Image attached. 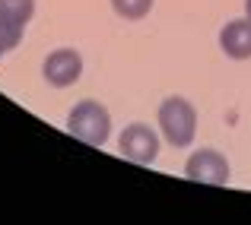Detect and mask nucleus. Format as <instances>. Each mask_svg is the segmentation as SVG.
<instances>
[{
	"label": "nucleus",
	"mask_w": 251,
	"mask_h": 225,
	"mask_svg": "<svg viewBox=\"0 0 251 225\" xmlns=\"http://www.w3.org/2000/svg\"><path fill=\"white\" fill-rule=\"evenodd\" d=\"M159 121V134L166 136L169 146L175 149H188L197 136V108L188 102L184 95H169L156 111Z\"/></svg>",
	"instance_id": "nucleus-1"
},
{
	"label": "nucleus",
	"mask_w": 251,
	"mask_h": 225,
	"mask_svg": "<svg viewBox=\"0 0 251 225\" xmlns=\"http://www.w3.org/2000/svg\"><path fill=\"white\" fill-rule=\"evenodd\" d=\"M67 134L76 136L86 146H105V140L111 136V114L105 105H99L96 98H83L70 108L67 114Z\"/></svg>",
	"instance_id": "nucleus-2"
},
{
	"label": "nucleus",
	"mask_w": 251,
	"mask_h": 225,
	"mask_svg": "<svg viewBox=\"0 0 251 225\" xmlns=\"http://www.w3.org/2000/svg\"><path fill=\"white\" fill-rule=\"evenodd\" d=\"M118 149H121L124 158H130L137 165H153L159 158L162 143H159V134L150 124H127L121 130V136H118Z\"/></svg>",
	"instance_id": "nucleus-3"
},
{
	"label": "nucleus",
	"mask_w": 251,
	"mask_h": 225,
	"mask_svg": "<svg viewBox=\"0 0 251 225\" xmlns=\"http://www.w3.org/2000/svg\"><path fill=\"white\" fill-rule=\"evenodd\" d=\"M184 178L197 184L223 187V184H229V158L216 149H194L184 162Z\"/></svg>",
	"instance_id": "nucleus-4"
},
{
	"label": "nucleus",
	"mask_w": 251,
	"mask_h": 225,
	"mask_svg": "<svg viewBox=\"0 0 251 225\" xmlns=\"http://www.w3.org/2000/svg\"><path fill=\"white\" fill-rule=\"evenodd\" d=\"M42 76L54 89H67V86L80 83L83 76V54L74 48H54L42 64Z\"/></svg>",
	"instance_id": "nucleus-5"
},
{
	"label": "nucleus",
	"mask_w": 251,
	"mask_h": 225,
	"mask_svg": "<svg viewBox=\"0 0 251 225\" xmlns=\"http://www.w3.org/2000/svg\"><path fill=\"white\" fill-rule=\"evenodd\" d=\"M220 48L232 61H248L251 57V16L229 19L220 29Z\"/></svg>",
	"instance_id": "nucleus-6"
},
{
	"label": "nucleus",
	"mask_w": 251,
	"mask_h": 225,
	"mask_svg": "<svg viewBox=\"0 0 251 225\" xmlns=\"http://www.w3.org/2000/svg\"><path fill=\"white\" fill-rule=\"evenodd\" d=\"M32 16H35V0H0V22L25 32Z\"/></svg>",
	"instance_id": "nucleus-7"
},
{
	"label": "nucleus",
	"mask_w": 251,
	"mask_h": 225,
	"mask_svg": "<svg viewBox=\"0 0 251 225\" xmlns=\"http://www.w3.org/2000/svg\"><path fill=\"white\" fill-rule=\"evenodd\" d=\"M153 3L156 0H111V10H115L121 19L137 22V19H143L150 10H153Z\"/></svg>",
	"instance_id": "nucleus-8"
},
{
	"label": "nucleus",
	"mask_w": 251,
	"mask_h": 225,
	"mask_svg": "<svg viewBox=\"0 0 251 225\" xmlns=\"http://www.w3.org/2000/svg\"><path fill=\"white\" fill-rule=\"evenodd\" d=\"M19 38H23V29H13V25L0 22V57L10 54V51L19 45Z\"/></svg>",
	"instance_id": "nucleus-9"
},
{
	"label": "nucleus",
	"mask_w": 251,
	"mask_h": 225,
	"mask_svg": "<svg viewBox=\"0 0 251 225\" xmlns=\"http://www.w3.org/2000/svg\"><path fill=\"white\" fill-rule=\"evenodd\" d=\"M245 16H251V0H245Z\"/></svg>",
	"instance_id": "nucleus-10"
}]
</instances>
